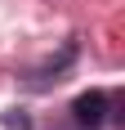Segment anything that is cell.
Masks as SVG:
<instances>
[{
	"mask_svg": "<svg viewBox=\"0 0 125 130\" xmlns=\"http://www.w3.org/2000/svg\"><path fill=\"white\" fill-rule=\"evenodd\" d=\"M72 117H76V126H85V130H98L103 121H107V94H103V90H85V94H76V103H72Z\"/></svg>",
	"mask_w": 125,
	"mask_h": 130,
	"instance_id": "cell-1",
	"label": "cell"
},
{
	"mask_svg": "<svg viewBox=\"0 0 125 130\" xmlns=\"http://www.w3.org/2000/svg\"><path fill=\"white\" fill-rule=\"evenodd\" d=\"M72 58H76V45H67V50H62L58 58H49V63H45V67L36 72V76H31V90H40V85H49V76L58 81V72H62L67 63H72Z\"/></svg>",
	"mask_w": 125,
	"mask_h": 130,
	"instance_id": "cell-2",
	"label": "cell"
}]
</instances>
